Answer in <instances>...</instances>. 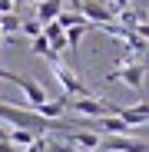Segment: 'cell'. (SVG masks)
I'll return each mask as SVG.
<instances>
[{
    "instance_id": "obj_4",
    "label": "cell",
    "mask_w": 149,
    "mask_h": 152,
    "mask_svg": "<svg viewBox=\"0 0 149 152\" xmlns=\"http://www.w3.org/2000/svg\"><path fill=\"white\" fill-rule=\"evenodd\" d=\"M99 152H149V142L142 136L129 139V136H109L99 139Z\"/></svg>"
},
{
    "instance_id": "obj_2",
    "label": "cell",
    "mask_w": 149,
    "mask_h": 152,
    "mask_svg": "<svg viewBox=\"0 0 149 152\" xmlns=\"http://www.w3.org/2000/svg\"><path fill=\"white\" fill-rule=\"evenodd\" d=\"M66 109H73L76 116H86V119H103V116H116V103H109V99H96V96H80V99H66Z\"/></svg>"
},
{
    "instance_id": "obj_1",
    "label": "cell",
    "mask_w": 149,
    "mask_h": 152,
    "mask_svg": "<svg viewBox=\"0 0 149 152\" xmlns=\"http://www.w3.org/2000/svg\"><path fill=\"white\" fill-rule=\"evenodd\" d=\"M46 63H50V73H53V80L60 83V89H63V96H66V99L93 96V93H90V86H86V83L80 80V73L73 69L70 63H63V60H60V56H53V53L46 56Z\"/></svg>"
},
{
    "instance_id": "obj_3",
    "label": "cell",
    "mask_w": 149,
    "mask_h": 152,
    "mask_svg": "<svg viewBox=\"0 0 149 152\" xmlns=\"http://www.w3.org/2000/svg\"><path fill=\"white\" fill-rule=\"evenodd\" d=\"M106 83H126L129 89H142V83H146V60H133V63H123V66H116V69H109L106 76H103Z\"/></svg>"
},
{
    "instance_id": "obj_11",
    "label": "cell",
    "mask_w": 149,
    "mask_h": 152,
    "mask_svg": "<svg viewBox=\"0 0 149 152\" xmlns=\"http://www.w3.org/2000/svg\"><path fill=\"white\" fill-rule=\"evenodd\" d=\"M30 53H33V56H50V43H46V37H43V33L30 40Z\"/></svg>"
},
{
    "instance_id": "obj_8",
    "label": "cell",
    "mask_w": 149,
    "mask_h": 152,
    "mask_svg": "<svg viewBox=\"0 0 149 152\" xmlns=\"http://www.w3.org/2000/svg\"><path fill=\"white\" fill-rule=\"evenodd\" d=\"M60 10H63V0H40L33 20L40 23V27H46V23H53V20L60 17Z\"/></svg>"
},
{
    "instance_id": "obj_6",
    "label": "cell",
    "mask_w": 149,
    "mask_h": 152,
    "mask_svg": "<svg viewBox=\"0 0 149 152\" xmlns=\"http://www.w3.org/2000/svg\"><path fill=\"white\" fill-rule=\"evenodd\" d=\"M17 86L23 89V96L30 99V109H37V106L46 103V89H43L37 80H30V76H20V73H17Z\"/></svg>"
},
{
    "instance_id": "obj_13",
    "label": "cell",
    "mask_w": 149,
    "mask_h": 152,
    "mask_svg": "<svg viewBox=\"0 0 149 152\" xmlns=\"http://www.w3.org/2000/svg\"><path fill=\"white\" fill-rule=\"evenodd\" d=\"M23 4H40V0H23Z\"/></svg>"
},
{
    "instance_id": "obj_9",
    "label": "cell",
    "mask_w": 149,
    "mask_h": 152,
    "mask_svg": "<svg viewBox=\"0 0 149 152\" xmlns=\"http://www.w3.org/2000/svg\"><path fill=\"white\" fill-rule=\"evenodd\" d=\"M20 13H0V37H17L20 33Z\"/></svg>"
},
{
    "instance_id": "obj_10",
    "label": "cell",
    "mask_w": 149,
    "mask_h": 152,
    "mask_svg": "<svg viewBox=\"0 0 149 152\" xmlns=\"http://www.w3.org/2000/svg\"><path fill=\"white\" fill-rule=\"evenodd\" d=\"M33 139H37V136H33V132H27V129H7V142H10L13 149H27Z\"/></svg>"
},
{
    "instance_id": "obj_7",
    "label": "cell",
    "mask_w": 149,
    "mask_h": 152,
    "mask_svg": "<svg viewBox=\"0 0 149 152\" xmlns=\"http://www.w3.org/2000/svg\"><path fill=\"white\" fill-rule=\"evenodd\" d=\"M66 142H73L70 149H76V152H96V149H99V136H96V132H86V129L66 132Z\"/></svg>"
},
{
    "instance_id": "obj_12",
    "label": "cell",
    "mask_w": 149,
    "mask_h": 152,
    "mask_svg": "<svg viewBox=\"0 0 149 152\" xmlns=\"http://www.w3.org/2000/svg\"><path fill=\"white\" fill-rule=\"evenodd\" d=\"M20 33L27 37V40H33V37H40V33H43V27H40L37 20H20Z\"/></svg>"
},
{
    "instance_id": "obj_5",
    "label": "cell",
    "mask_w": 149,
    "mask_h": 152,
    "mask_svg": "<svg viewBox=\"0 0 149 152\" xmlns=\"http://www.w3.org/2000/svg\"><path fill=\"white\" fill-rule=\"evenodd\" d=\"M116 119L126 126V129H142L146 119H149V106H146V99L136 106H116Z\"/></svg>"
}]
</instances>
